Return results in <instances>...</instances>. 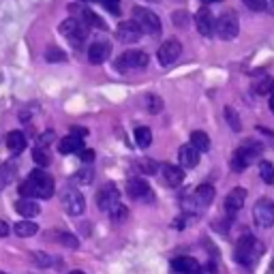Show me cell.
<instances>
[{
    "label": "cell",
    "instance_id": "cell-23",
    "mask_svg": "<svg viewBox=\"0 0 274 274\" xmlns=\"http://www.w3.org/2000/svg\"><path fill=\"white\" fill-rule=\"evenodd\" d=\"M50 240L56 242V244L69 246V248H77V246H79L77 236H73L71 231H50Z\"/></svg>",
    "mask_w": 274,
    "mask_h": 274
},
{
    "label": "cell",
    "instance_id": "cell-11",
    "mask_svg": "<svg viewBox=\"0 0 274 274\" xmlns=\"http://www.w3.org/2000/svg\"><path fill=\"white\" fill-rule=\"evenodd\" d=\"M97 206L103 212H112L116 206H120V191H118L114 184L101 186V191L97 193Z\"/></svg>",
    "mask_w": 274,
    "mask_h": 274
},
{
    "label": "cell",
    "instance_id": "cell-43",
    "mask_svg": "<svg viewBox=\"0 0 274 274\" xmlns=\"http://www.w3.org/2000/svg\"><path fill=\"white\" fill-rule=\"evenodd\" d=\"M199 274H217V266L214 264H206L199 268Z\"/></svg>",
    "mask_w": 274,
    "mask_h": 274
},
{
    "label": "cell",
    "instance_id": "cell-28",
    "mask_svg": "<svg viewBox=\"0 0 274 274\" xmlns=\"http://www.w3.org/2000/svg\"><path fill=\"white\" fill-rule=\"evenodd\" d=\"M135 141L139 148H148L152 144V131L148 127H137L135 129Z\"/></svg>",
    "mask_w": 274,
    "mask_h": 274
},
{
    "label": "cell",
    "instance_id": "cell-35",
    "mask_svg": "<svg viewBox=\"0 0 274 274\" xmlns=\"http://www.w3.org/2000/svg\"><path fill=\"white\" fill-rule=\"evenodd\" d=\"M45 58L50 62H65L67 60V54L62 52V50H58V47H50L47 50V54H45Z\"/></svg>",
    "mask_w": 274,
    "mask_h": 274
},
{
    "label": "cell",
    "instance_id": "cell-15",
    "mask_svg": "<svg viewBox=\"0 0 274 274\" xmlns=\"http://www.w3.org/2000/svg\"><path fill=\"white\" fill-rule=\"evenodd\" d=\"M110 56H112V43L105 41V39L94 41V43L90 45V50H88V60H90L92 65H103Z\"/></svg>",
    "mask_w": 274,
    "mask_h": 274
},
{
    "label": "cell",
    "instance_id": "cell-12",
    "mask_svg": "<svg viewBox=\"0 0 274 274\" xmlns=\"http://www.w3.org/2000/svg\"><path fill=\"white\" fill-rule=\"evenodd\" d=\"M182 54V45L180 41H176V39H167V41H163V45L159 47V52H157V58H159V62L163 67H170L174 65L178 58H180Z\"/></svg>",
    "mask_w": 274,
    "mask_h": 274
},
{
    "label": "cell",
    "instance_id": "cell-6",
    "mask_svg": "<svg viewBox=\"0 0 274 274\" xmlns=\"http://www.w3.org/2000/svg\"><path fill=\"white\" fill-rule=\"evenodd\" d=\"M214 195H217V191H214L212 184H199L193 191V197L184 201V208L186 210H193V212L204 210V208H208L212 201H214Z\"/></svg>",
    "mask_w": 274,
    "mask_h": 274
},
{
    "label": "cell",
    "instance_id": "cell-48",
    "mask_svg": "<svg viewBox=\"0 0 274 274\" xmlns=\"http://www.w3.org/2000/svg\"><path fill=\"white\" fill-rule=\"evenodd\" d=\"M204 3H219V0H204Z\"/></svg>",
    "mask_w": 274,
    "mask_h": 274
},
{
    "label": "cell",
    "instance_id": "cell-13",
    "mask_svg": "<svg viewBox=\"0 0 274 274\" xmlns=\"http://www.w3.org/2000/svg\"><path fill=\"white\" fill-rule=\"evenodd\" d=\"M195 24H197V30L199 34H204V37H212L214 30H217V19H214L212 11L208 7H201L195 15Z\"/></svg>",
    "mask_w": 274,
    "mask_h": 274
},
{
    "label": "cell",
    "instance_id": "cell-18",
    "mask_svg": "<svg viewBox=\"0 0 274 274\" xmlns=\"http://www.w3.org/2000/svg\"><path fill=\"white\" fill-rule=\"evenodd\" d=\"M161 174H163V180L167 182L170 186H180L184 180V172L178 167V165L172 163H163L161 165Z\"/></svg>",
    "mask_w": 274,
    "mask_h": 274
},
{
    "label": "cell",
    "instance_id": "cell-46",
    "mask_svg": "<svg viewBox=\"0 0 274 274\" xmlns=\"http://www.w3.org/2000/svg\"><path fill=\"white\" fill-rule=\"evenodd\" d=\"M268 9H270L272 13H274V0H268Z\"/></svg>",
    "mask_w": 274,
    "mask_h": 274
},
{
    "label": "cell",
    "instance_id": "cell-7",
    "mask_svg": "<svg viewBox=\"0 0 274 274\" xmlns=\"http://www.w3.org/2000/svg\"><path fill=\"white\" fill-rule=\"evenodd\" d=\"M253 219H255V225L261 229L272 227L274 225V201L268 197L257 199L253 206Z\"/></svg>",
    "mask_w": 274,
    "mask_h": 274
},
{
    "label": "cell",
    "instance_id": "cell-16",
    "mask_svg": "<svg viewBox=\"0 0 274 274\" xmlns=\"http://www.w3.org/2000/svg\"><path fill=\"white\" fill-rule=\"evenodd\" d=\"M178 161H180L182 167L191 170V167H197L199 163V150L193 146V144H184L178 150Z\"/></svg>",
    "mask_w": 274,
    "mask_h": 274
},
{
    "label": "cell",
    "instance_id": "cell-36",
    "mask_svg": "<svg viewBox=\"0 0 274 274\" xmlns=\"http://www.w3.org/2000/svg\"><path fill=\"white\" fill-rule=\"evenodd\" d=\"M172 22H174V26H178V28H186L188 13H186V11H174V13H172Z\"/></svg>",
    "mask_w": 274,
    "mask_h": 274
},
{
    "label": "cell",
    "instance_id": "cell-24",
    "mask_svg": "<svg viewBox=\"0 0 274 274\" xmlns=\"http://www.w3.org/2000/svg\"><path fill=\"white\" fill-rule=\"evenodd\" d=\"M7 148L13 152V154H19L24 148H26V135L22 131H11L7 135Z\"/></svg>",
    "mask_w": 274,
    "mask_h": 274
},
{
    "label": "cell",
    "instance_id": "cell-22",
    "mask_svg": "<svg viewBox=\"0 0 274 274\" xmlns=\"http://www.w3.org/2000/svg\"><path fill=\"white\" fill-rule=\"evenodd\" d=\"M58 148H60L62 154H73V152L86 150V148H84V139L77 137V135H67V137H62L60 144H58Z\"/></svg>",
    "mask_w": 274,
    "mask_h": 274
},
{
    "label": "cell",
    "instance_id": "cell-29",
    "mask_svg": "<svg viewBox=\"0 0 274 274\" xmlns=\"http://www.w3.org/2000/svg\"><path fill=\"white\" fill-rule=\"evenodd\" d=\"M32 159L39 167H47V165L52 163V157H50V152H47V148H41V146H37L32 150Z\"/></svg>",
    "mask_w": 274,
    "mask_h": 274
},
{
    "label": "cell",
    "instance_id": "cell-9",
    "mask_svg": "<svg viewBox=\"0 0 274 274\" xmlns=\"http://www.w3.org/2000/svg\"><path fill=\"white\" fill-rule=\"evenodd\" d=\"M60 201H62L65 210L71 214V217H79V214H84V210H86V199H84V195H81L79 191L73 188V186H69V188L62 191Z\"/></svg>",
    "mask_w": 274,
    "mask_h": 274
},
{
    "label": "cell",
    "instance_id": "cell-37",
    "mask_svg": "<svg viewBox=\"0 0 274 274\" xmlns=\"http://www.w3.org/2000/svg\"><path fill=\"white\" fill-rule=\"evenodd\" d=\"M110 217H112V221H116V223H122V221L129 217V210L120 204V206H116V208L110 212Z\"/></svg>",
    "mask_w": 274,
    "mask_h": 274
},
{
    "label": "cell",
    "instance_id": "cell-21",
    "mask_svg": "<svg viewBox=\"0 0 274 274\" xmlns=\"http://www.w3.org/2000/svg\"><path fill=\"white\" fill-rule=\"evenodd\" d=\"M15 210L22 214L24 219H32V217H39L41 206H39L34 199H26V197H22V199H17V201H15Z\"/></svg>",
    "mask_w": 274,
    "mask_h": 274
},
{
    "label": "cell",
    "instance_id": "cell-2",
    "mask_svg": "<svg viewBox=\"0 0 274 274\" xmlns=\"http://www.w3.org/2000/svg\"><path fill=\"white\" fill-rule=\"evenodd\" d=\"M261 251H264V246L255 240V236L242 234L236 242V261H240V264L246 266V268L255 266L257 259L261 257Z\"/></svg>",
    "mask_w": 274,
    "mask_h": 274
},
{
    "label": "cell",
    "instance_id": "cell-42",
    "mask_svg": "<svg viewBox=\"0 0 274 274\" xmlns=\"http://www.w3.org/2000/svg\"><path fill=\"white\" fill-rule=\"evenodd\" d=\"M79 154H81V161L84 163H92L94 161V150H81Z\"/></svg>",
    "mask_w": 274,
    "mask_h": 274
},
{
    "label": "cell",
    "instance_id": "cell-8",
    "mask_svg": "<svg viewBox=\"0 0 274 274\" xmlns=\"http://www.w3.org/2000/svg\"><path fill=\"white\" fill-rule=\"evenodd\" d=\"M238 32H240V22H238V15L234 11H225L223 15L217 17V34L223 41L236 39Z\"/></svg>",
    "mask_w": 274,
    "mask_h": 274
},
{
    "label": "cell",
    "instance_id": "cell-34",
    "mask_svg": "<svg viewBox=\"0 0 274 274\" xmlns=\"http://www.w3.org/2000/svg\"><path fill=\"white\" fill-rule=\"evenodd\" d=\"M225 118H227V124L234 129V131H240L242 124H240V118H238L234 107H225Z\"/></svg>",
    "mask_w": 274,
    "mask_h": 274
},
{
    "label": "cell",
    "instance_id": "cell-47",
    "mask_svg": "<svg viewBox=\"0 0 274 274\" xmlns=\"http://www.w3.org/2000/svg\"><path fill=\"white\" fill-rule=\"evenodd\" d=\"M69 274H84V272H81V270H73V272H69Z\"/></svg>",
    "mask_w": 274,
    "mask_h": 274
},
{
    "label": "cell",
    "instance_id": "cell-41",
    "mask_svg": "<svg viewBox=\"0 0 274 274\" xmlns=\"http://www.w3.org/2000/svg\"><path fill=\"white\" fill-rule=\"evenodd\" d=\"M54 139V131H47V133H43L41 137H39V146L41 148H47V144Z\"/></svg>",
    "mask_w": 274,
    "mask_h": 274
},
{
    "label": "cell",
    "instance_id": "cell-4",
    "mask_svg": "<svg viewBox=\"0 0 274 274\" xmlns=\"http://www.w3.org/2000/svg\"><path fill=\"white\" fill-rule=\"evenodd\" d=\"M133 22L146 34H161V19L157 13H152L146 7H135L133 9Z\"/></svg>",
    "mask_w": 274,
    "mask_h": 274
},
{
    "label": "cell",
    "instance_id": "cell-19",
    "mask_svg": "<svg viewBox=\"0 0 274 274\" xmlns=\"http://www.w3.org/2000/svg\"><path fill=\"white\" fill-rule=\"evenodd\" d=\"M127 193L133 199H146L150 197V186L146 184L144 178H131L127 182Z\"/></svg>",
    "mask_w": 274,
    "mask_h": 274
},
{
    "label": "cell",
    "instance_id": "cell-33",
    "mask_svg": "<svg viewBox=\"0 0 274 274\" xmlns=\"http://www.w3.org/2000/svg\"><path fill=\"white\" fill-rule=\"evenodd\" d=\"M92 180H94V170L88 167V165H86V167H81V170L75 174V182H77V184H90Z\"/></svg>",
    "mask_w": 274,
    "mask_h": 274
},
{
    "label": "cell",
    "instance_id": "cell-3",
    "mask_svg": "<svg viewBox=\"0 0 274 274\" xmlns=\"http://www.w3.org/2000/svg\"><path fill=\"white\" fill-rule=\"evenodd\" d=\"M261 150H264V148H261V144H257V141H244V144L234 152V157L229 161L231 167L236 172H244L248 165L255 163L261 157Z\"/></svg>",
    "mask_w": 274,
    "mask_h": 274
},
{
    "label": "cell",
    "instance_id": "cell-27",
    "mask_svg": "<svg viewBox=\"0 0 274 274\" xmlns=\"http://www.w3.org/2000/svg\"><path fill=\"white\" fill-rule=\"evenodd\" d=\"M191 144H193L199 152H208L210 150V137L204 131H193V133H191Z\"/></svg>",
    "mask_w": 274,
    "mask_h": 274
},
{
    "label": "cell",
    "instance_id": "cell-45",
    "mask_svg": "<svg viewBox=\"0 0 274 274\" xmlns=\"http://www.w3.org/2000/svg\"><path fill=\"white\" fill-rule=\"evenodd\" d=\"M270 110H272V112H274V92H272V94H270Z\"/></svg>",
    "mask_w": 274,
    "mask_h": 274
},
{
    "label": "cell",
    "instance_id": "cell-20",
    "mask_svg": "<svg viewBox=\"0 0 274 274\" xmlns=\"http://www.w3.org/2000/svg\"><path fill=\"white\" fill-rule=\"evenodd\" d=\"M172 268L176 272H180V274H199V264H197V259L193 257H176L172 261Z\"/></svg>",
    "mask_w": 274,
    "mask_h": 274
},
{
    "label": "cell",
    "instance_id": "cell-14",
    "mask_svg": "<svg viewBox=\"0 0 274 274\" xmlns=\"http://www.w3.org/2000/svg\"><path fill=\"white\" fill-rule=\"evenodd\" d=\"M141 28L137 26V24L131 19V22H120L118 24V28H116V37L120 39L122 43H137L141 39Z\"/></svg>",
    "mask_w": 274,
    "mask_h": 274
},
{
    "label": "cell",
    "instance_id": "cell-38",
    "mask_svg": "<svg viewBox=\"0 0 274 274\" xmlns=\"http://www.w3.org/2000/svg\"><path fill=\"white\" fill-rule=\"evenodd\" d=\"M242 3L251 11H266L268 9V0H242Z\"/></svg>",
    "mask_w": 274,
    "mask_h": 274
},
{
    "label": "cell",
    "instance_id": "cell-1",
    "mask_svg": "<svg viewBox=\"0 0 274 274\" xmlns=\"http://www.w3.org/2000/svg\"><path fill=\"white\" fill-rule=\"evenodd\" d=\"M19 193L26 199H50L54 195V178L43 170H34L19 184Z\"/></svg>",
    "mask_w": 274,
    "mask_h": 274
},
{
    "label": "cell",
    "instance_id": "cell-30",
    "mask_svg": "<svg viewBox=\"0 0 274 274\" xmlns=\"http://www.w3.org/2000/svg\"><path fill=\"white\" fill-rule=\"evenodd\" d=\"M144 103H146V110L150 114H159L163 110V99L159 97V94H146L144 97Z\"/></svg>",
    "mask_w": 274,
    "mask_h": 274
},
{
    "label": "cell",
    "instance_id": "cell-44",
    "mask_svg": "<svg viewBox=\"0 0 274 274\" xmlns=\"http://www.w3.org/2000/svg\"><path fill=\"white\" fill-rule=\"evenodd\" d=\"M9 223L7 221H3V219H0V238H5V236H9Z\"/></svg>",
    "mask_w": 274,
    "mask_h": 274
},
{
    "label": "cell",
    "instance_id": "cell-32",
    "mask_svg": "<svg viewBox=\"0 0 274 274\" xmlns=\"http://www.w3.org/2000/svg\"><path fill=\"white\" fill-rule=\"evenodd\" d=\"M137 170H139L141 174H146V176H152V174L159 172V165L154 163L152 159H139V161H137Z\"/></svg>",
    "mask_w": 274,
    "mask_h": 274
},
{
    "label": "cell",
    "instance_id": "cell-25",
    "mask_svg": "<svg viewBox=\"0 0 274 274\" xmlns=\"http://www.w3.org/2000/svg\"><path fill=\"white\" fill-rule=\"evenodd\" d=\"M253 88H255L257 94H272L274 92V79L270 75H266V73H261V75L255 77Z\"/></svg>",
    "mask_w": 274,
    "mask_h": 274
},
{
    "label": "cell",
    "instance_id": "cell-5",
    "mask_svg": "<svg viewBox=\"0 0 274 274\" xmlns=\"http://www.w3.org/2000/svg\"><path fill=\"white\" fill-rule=\"evenodd\" d=\"M60 32L71 41V45H81L88 37V24L77 17H69L60 24Z\"/></svg>",
    "mask_w": 274,
    "mask_h": 274
},
{
    "label": "cell",
    "instance_id": "cell-26",
    "mask_svg": "<svg viewBox=\"0 0 274 274\" xmlns=\"http://www.w3.org/2000/svg\"><path fill=\"white\" fill-rule=\"evenodd\" d=\"M13 231H15V236H19V238H32V236H37V231H39V225L26 219V221H19V223H15Z\"/></svg>",
    "mask_w": 274,
    "mask_h": 274
},
{
    "label": "cell",
    "instance_id": "cell-40",
    "mask_svg": "<svg viewBox=\"0 0 274 274\" xmlns=\"http://www.w3.org/2000/svg\"><path fill=\"white\" fill-rule=\"evenodd\" d=\"M101 3H103L107 9H110L114 15H118V13H120V9H118V3H120V0H101Z\"/></svg>",
    "mask_w": 274,
    "mask_h": 274
},
{
    "label": "cell",
    "instance_id": "cell-39",
    "mask_svg": "<svg viewBox=\"0 0 274 274\" xmlns=\"http://www.w3.org/2000/svg\"><path fill=\"white\" fill-rule=\"evenodd\" d=\"M32 259L37 261V266H43V268L52 266V257H50V255H45V253H32Z\"/></svg>",
    "mask_w": 274,
    "mask_h": 274
},
{
    "label": "cell",
    "instance_id": "cell-10",
    "mask_svg": "<svg viewBox=\"0 0 274 274\" xmlns=\"http://www.w3.org/2000/svg\"><path fill=\"white\" fill-rule=\"evenodd\" d=\"M150 62V58L146 52L141 50H129L116 60L118 71H129V69H146Z\"/></svg>",
    "mask_w": 274,
    "mask_h": 274
},
{
    "label": "cell",
    "instance_id": "cell-17",
    "mask_svg": "<svg viewBox=\"0 0 274 274\" xmlns=\"http://www.w3.org/2000/svg\"><path fill=\"white\" fill-rule=\"evenodd\" d=\"M244 201H246V191L242 186H238L225 197V210H227L229 214H236L238 210L244 208Z\"/></svg>",
    "mask_w": 274,
    "mask_h": 274
},
{
    "label": "cell",
    "instance_id": "cell-31",
    "mask_svg": "<svg viewBox=\"0 0 274 274\" xmlns=\"http://www.w3.org/2000/svg\"><path fill=\"white\" fill-rule=\"evenodd\" d=\"M259 176L266 184L274 182V165L270 161H259Z\"/></svg>",
    "mask_w": 274,
    "mask_h": 274
},
{
    "label": "cell",
    "instance_id": "cell-49",
    "mask_svg": "<svg viewBox=\"0 0 274 274\" xmlns=\"http://www.w3.org/2000/svg\"><path fill=\"white\" fill-rule=\"evenodd\" d=\"M84 3H97V0H84Z\"/></svg>",
    "mask_w": 274,
    "mask_h": 274
},
{
    "label": "cell",
    "instance_id": "cell-50",
    "mask_svg": "<svg viewBox=\"0 0 274 274\" xmlns=\"http://www.w3.org/2000/svg\"><path fill=\"white\" fill-rule=\"evenodd\" d=\"M0 274H7V272H0Z\"/></svg>",
    "mask_w": 274,
    "mask_h": 274
}]
</instances>
